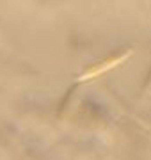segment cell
Wrapping results in <instances>:
<instances>
[{"label": "cell", "mask_w": 151, "mask_h": 160, "mask_svg": "<svg viewBox=\"0 0 151 160\" xmlns=\"http://www.w3.org/2000/svg\"><path fill=\"white\" fill-rule=\"evenodd\" d=\"M130 55V52H124V53H121V55H117V57H110V59H107V61H103V62H100L96 64V66H93L91 69H87L85 73L80 77V80H85V78H93V77H98V75L105 73L107 69H110L114 68L116 64H119L121 61H124V59Z\"/></svg>", "instance_id": "cell-1"}]
</instances>
